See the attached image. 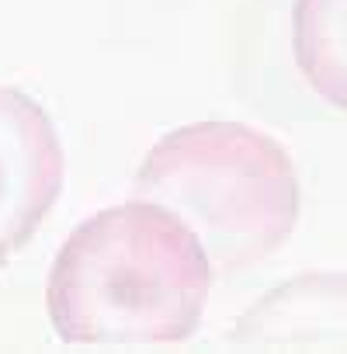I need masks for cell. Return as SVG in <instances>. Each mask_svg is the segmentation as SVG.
<instances>
[{
    "label": "cell",
    "mask_w": 347,
    "mask_h": 354,
    "mask_svg": "<svg viewBox=\"0 0 347 354\" xmlns=\"http://www.w3.org/2000/svg\"><path fill=\"white\" fill-rule=\"evenodd\" d=\"M66 177L63 142L46 108L0 84V264L42 230Z\"/></svg>",
    "instance_id": "3"
},
{
    "label": "cell",
    "mask_w": 347,
    "mask_h": 354,
    "mask_svg": "<svg viewBox=\"0 0 347 354\" xmlns=\"http://www.w3.org/2000/svg\"><path fill=\"white\" fill-rule=\"evenodd\" d=\"M236 347H347V274H295L264 292L236 330Z\"/></svg>",
    "instance_id": "4"
},
{
    "label": "cell",
    "mask_w": 347,
    "mask_h": 354,
    "mask_svg": "<svg viewBox=\"0 0 347 354\" xmlns=\"http://www.w3.org/2000/svg\"><path fill=\"white\" fill-rule=\"evenodd\" d=\"M132 195L185 219L223 274H243L271 257L299 223L288 149L243 122H191L167 132L139 163Z\"/></svg>",
    "instance_id": "2"
},
{
    "label": "cell",
    "mask_w": 347,
    "mask_h": 354,
    "mask_svg": "<svg viewBox=\"0 0 347 354\" xmlns=\"http://www.w3.org/2000/svg\"><path fill=\"white\" fill-rule=\"evenodd\" d=\"M292 56L312 94L347 111V0H295Z\"/></svg>",
    "instance_id": "5"
},
{
    "label": "cell",
    "mask_w": 347,
    "mask_h": 354,
    "mask_svg": "<svg viewBox=\"0 0 347 354\" xmlns=\"http://www.w3.org/2000/svg\"><path fill=\"white\" fill-rule=\"evenodd\" d=\"M212 261L170 209L132 198L84 219L59 247L46 313L63 344L160 347L202 326Z\"/></svg>",
    "instance_id": "1"
}]
</instances>
